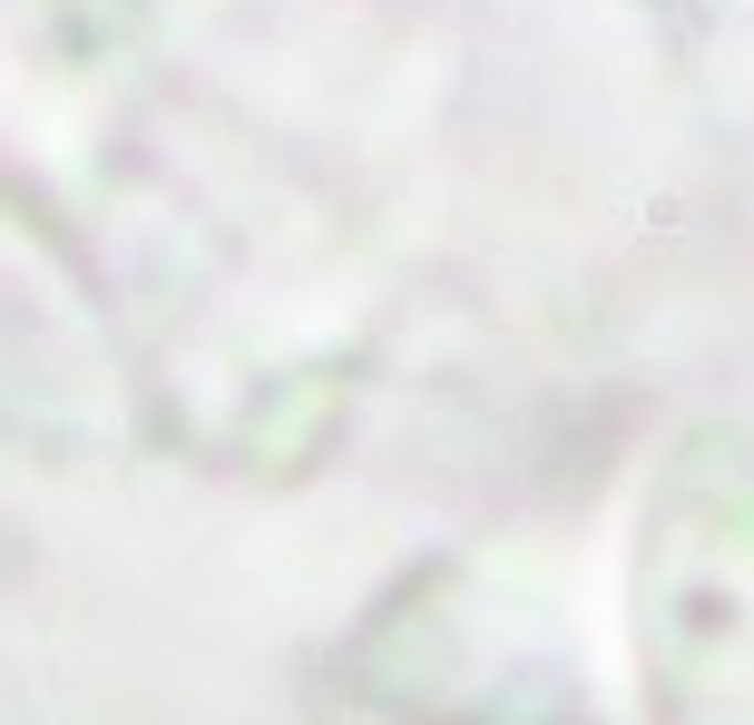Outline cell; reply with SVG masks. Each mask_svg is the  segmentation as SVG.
Wrapping results in <instances>:
<instances>
[{
    "label": "cell",
    "mask_w": 754,
    "mask_h": 725,
    "mask_svg": "<svg viewBox=\"0 0 754 725\" xmlns=\"http://www.w3.org/2000/svg\"><path fill=\"white\" fill-rule=\"evenodd\" d=\"M667 725H754V441H705L657 519Z\"/></svg>",
    "instance_id": "cell-1"
}]
</instances>
